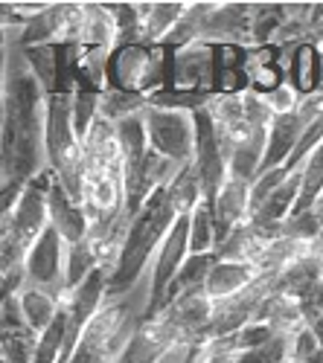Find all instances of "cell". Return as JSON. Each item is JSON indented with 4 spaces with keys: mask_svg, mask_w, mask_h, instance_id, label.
Masks as SVG:
<instances>
[{
    "mask_svg": "<svg viewBox=\"0 0 323 363\" xmlns=\"http://www.w3.org/2000/svg\"><path fill=\"white\" fill-rule=\"evenodd\" d=\"M248 55L242 44H213V94L216 96H242L248 84Z\"/></svg>",
    "mask_w": 323,
    "mask_h": 363,
    "instance_id": "12",
    "label": "cell"
},
{
    "mask_svg": "<svg viewBox=\"0 0 323 363\" xmlns=\"http://www.w3.org/2000/svg\"><path fill=\"white\" fill-rule=\"evenodd\" d=\"M50 184L53 172L44 169L23 186L21 201L9 216H4V233H0V270L21 267L29 247L41 238V233L50 227Z\"/></svg>",
    "mask_w": 323,
    "mask_h": 363,
    "instance_id": "4",
    "label": "cell"
},
{
    "mask_svg": "<svg viewBox=\"0 0 323 363\" xmlns=\"http://www.w3.org/2000/svg\"><path fill=\"white\" fill-rule=\"evenodd\" d=\"M172 90L178 94H213V44H195L175 52Z\"/></svg>",
    "mask_w": 323,
    "mask_h": 363,
    "instance_id": "10",
    "label": "cell"
},
{
    "mask_svg": "<svg viewBox=\"0 0 323 363\" xmlns=\"http://www.w3.org/2000/svg\"><path fill=\"white\" fill-rule=\"evenodd\" d=\"M65 264H67V241L50 224L41 233V238L29 247V253L23 259V270H26L29 285L55 294L58 302H62V308L73 294V291H67V282H65Z\"/></svg>",
    "mask_w": 323,
    "mask_h": 363,
    "instance_id": "7",
    "label": "cell"
},
{
    "mask_svg": "<svg viewBox=\"0 0 323 363\" xmlns=\"http://www.w3.org/2000/svg\"><path fill=\"white\" fill-rule=\"evenodd\" d=\"M285 82H288V70H283V65H280L277 44L251 50V55H248V84H251L253 96L268 99Z\"/></svg>",
    "mask_w": 323,
    "mask_h": 363,
    "instance_id": "17",
    "label": "cell"
},
{
    "mask_svg": "<svg viewBox=\"0 0 323 363\" xmlns=\"http://www.w3.org/2000/svg\"><path fill=\"white\" fill-rule=\"evenodd\" d=\"M190 4H137L143 21V41L163 44L169 33L181 23Z\"/></svg>",
    "mask_w": 323,
    "mask_h": 363,
    "instance_id": "22",
    "label": "cell"
},
{
    "mask_svg": "<svg viewBox=\"0 0 323 363\" xmlns=\"http://www.w3.org/2000/svg\"><path fill=\"white\" fill-rule=\"evenodd\" d=\"M47 169L65 186L70 201L82 206L84 151L73 125V96H47Z\"/></svg>",
    "mask_w": 323,
    "mask_h": 363,
    "instance_id": "5",
    "label": "cell"
},
{
    "mask_svg": "<svg viewBox=\"0 0 323 363\" xmlns=\"http://www.w3.org/2000/svg\"><path fill=\"white\" fill-rule=\"evenodd\" d=\"M47 169V90L33 70L4 82V184H29Z\"/></svg>",
    "mask_w": 323,
    "mask_h": 363,
    "instance_id": "1",
    "label": "cell"
},
{
    "mask_svg": "<svg viewBox=\"0 0 323 363\" xmlns=\"http://www.w3.org/2000/svg\"><path fill=\"white\" fill-rule=\"evenodd\" d=\"M265 105L271 108V113L274 116H283V113H295L300 105H303V99L295 94V90H291V84L285 82L280 90H274V94L265 99Z\"/></svg>",
    "mask_w": 323,
    "mask_h": 363,
    "instance_id": "30",
    "label": "cell"
},
{
    "mask_svg": "<svg viewBox=\"0 0 323 363\" xmlns=\"http://www.w3.org/2000/svg\"><path fill=\"white\" fill-rule=\"evenodd\" d=\"M303 131H306V119H303L300 108L295 113H283V116L271 119V125H268V145H265V157H262V166H259V177L268 174V172H277V169H283L288 163V157L295 155V148H297Z\"/></svg>",
    "mask_w": 323,
    "mask_h": 363,
    "instance_id": "13",
    "label": "cell"
},
{
    "mask_svg": "<svg viewBox=\"0 0 323 363\" xmlns=\"http://www.w3.org/2000/svg\"><path fill=\"white\" fill-rule=\"evenodd\" d=\"M99 105H102L99 90H91V87H76L73 90V125H76L79 140H84L87 131H91V125L97 123Z\"/></svg>",
    "mask_w": 323,
    "mask_h": 363,
    "instance_id": "28",
    "label": "cell"
},
{
    "mask_svg": "<svg viewBox=\"0 0 323 363\" xmlns=\"http://www.w3.org/2000/svg\"><path fill=\"white\" fill-rule=\"evenodd\" d=\"M256 323H265L274 328L277 337H288L306 325V306L295 296L285 294H268L265 302L259 306Z\"/></svg>",
    "mask_w": 323,
    "mask_h": 363,
    "instance_id": "19",
    "label": "cell"
},
{
    "mask_svg": "<svg viewBox=\"0 0 323 363\" xmlns=\"http://www.w3.org/2000/svg\"><path fill=\"white\" fill-rule=\"evenodd\" d=\"M251 195H253V184H245V180H236V177H227L224 189L219 192V198L213 203L216 250L224 245L233 230H239L242 224L251 221Z\"/></svg>",
    "mask_w": 323,
    "mask_h": 363,
    "instance_id": "11",
    "label": "cell"
},
{
    "mask_svg": "<svg viewBox=\"0 0 323 363\" xmlns=\"http://www.w3.org/2000/svg\"><path fill=\"white\" fill-rule=\"evenodd\" d=\"M41 335H35L33 328H12V331H0V360L6 363H33L35 349H38Z\"/></svg>",
    "mask_w": 323,
    "mask_h": 363,
    "instance_id": "26",
    "label": "cell"
},
{
    "mask_svg": "<svg viewBox=\"0 0 323 363\" xmlns=\"http://www.w3.org/2000/svg\"><path fill=\"white\" fill-rule=\"evenodd\" d=\"M320 195H323V143L312 151V157L303 166V189H300V198H297L291 216L312 213L314 203L320 201Z\"/></svg>",
    "mask_w": 323,
    "mask_h": 363,
    "instance_id": "24",
    "label": "cell"
},
{
    "mask_svg": "<svg viewBox=\"0 0 323 363\" xmlns=\"http://www.w3.org/2000/svg\"><path fill=\"white\" fill-rule=\"evenodd\" d=\"M175 221H178V216H175V209L169 206V195L163 186L143 203V209L131 221L120 264H116L114 274L108 277V299H123L137 288L146 267L155 264V253L160 250L163 238L169 235Z\"/></svg>",
    "mask_w": 323,
    "mask_h": 363,
    "instance_id": "2",
    "label": "cell"
},
{
    "mask_svg": "<svg viewBox=\"0 0 323 363\" xmlns=\"http://www.w3.org/2000/svg\"><path fill=\"white\" fill-rule=\"evenodd\" d=\"M312 256H317V262H320V267H323V235H320L317 241H312Z\"/></svg>",
    "mask_w": 323,
    "mask_h": 363,
    "instance_id": "33",
    "label": "cell"
},
{
    "mask_svg": "<svg viewBox=\"0 0 323 363\" xmlns=\"http://www.w3.org/2000/svg\"><path fill=\"white\" fill-rule=\"evenodd\" d=\"M166 195H169V206L175 209V216L184 218V216H192L198 203H204V189H201V177L195 172L192 163L181 166V172L175 174V180L166 186Z\"/></svg>",
    "mask_w": 323,
    "mask_h": 363,
    "instance_id": "23",
    "label": "cell"
},
{
    "mask_svg": "<svg viewBox=\"0 0 323 363\" xmlns=\"http://www.w3.org/2000/svg\"><path fill=\"white\" fill-rule=\"evenodd\" d=\"M219 256L216 253H204V256H190L184 262V267L178 270V277L172 279L169 291H166V299H163V311L172 306L175 299L181 296H190V294H207V279L213 274ZM160 311V314H163Z\"/></svg>",
    "mask_w": 323,
    "mask_h": 363,
    "instance_id": "20",
    "label": "cell"
},
{
    "mask_svg": "<svg viewBox=\"0 0 323 363\" xmlns=\"http://www.w3.org/2000/svg\"><path fill=\"white\" fill-rule=\"evenodd\" d=\"M21 311H23V320L26 325L35 331V335H44V331L58 320L62 314V302H58L55 294L44 291V288H35V285H26L21 294Z\"/></svg>",
    "mask_w": 323,
    "mask_h": 363,
    "instance_id": "21",
    "label": "cell"
},
{
    "mask_svg": "<svg viewBox=\"0 0 323 363\" xmlns=\"http://www.w3.org/2000/svg\"><path fill=\"white\" fill-rule=\"evenodd\" d=\"M216 253V221H213V206L204 201L190 216V256Z\"/></svg>",
    "mask_w": 323,
    "mask_h": 363,
    "instance_id": "25",
    "label": "cell"
},
{
    "mask_svg": "<svg viewBox=\"0 0 323 363\" xmlns=\"http://www.w3.org/2000/svg\"><path fill=\"white\" fill-rule=\"evenodd\" d=\"M50 224L65 235L67 245L84 241L87 238V230H91V227H87L84 209L76 201H70V195L55 180V174H53V184H50Z\"/></svg>",
    "mask_w": 323,
    "mask_h": 363,
    "instance_id": "16",
    "label": "cell"
},
{
    "mask_svg": "<svg viewBox=\"0 0 323 363\" xmlns=\"http://www.w3.org/2000/svg\"><path fill=\"white\" fill-rule=\"evenodd\" d=\"M259 279H262V274H259L256 264H251V262H221L219 259L210 279H207V296L213 302H224L230 296L248 291Z\"/></svg>",
    "mask_w": 323,
    "mask_h": 363,
    "instance_id": "18",
    "label": "cell"
},
{
    "mask_svg": "<svg viewBox=\"0 0 323 363\" xmlns=\"http://www.w3.org/2000/svg\"><path fill=\"white\" fill-rule=\"evenodd\" d=\"M306 325L312 328V335L317 337V343H320V349H323V314L306 306Z\"/></svg>",
    "mask_w": 323,
    "mask_h": 363,
    "instance_id": "31",
    "label": "cell"
},
{
    "mask_svg": "<svg viewBox=\"0 0 323 363\" xmlns=\"http://www.w3.org/2000/svg\"><path fill=\"white\" fill-rule=\"evenodd\" d=\"M58 363H67V360H58Z\"/></svg>",
    "mask_w": 323,
    "mask_h": 363,
    "instance_id": "35",
    "label": "cell"
},
{
    "mask_svg": "<svg viewBox=\"0 0 323 363\" xmlns=\"http://www.w3.org/2000/svg\"><path fill=\"white\" fill-rule=\"evenodd\" d=\"M320 279H323V267H320L317 256H303L297 262L285 264L283 270H277V274H271L268 288H271V294L295 296L306 306V302L312 299V294H314V288L320 285Z\"/></svg>",
    "mask_w": 323,
    "mask_h": 363,
    "instance_id": "15",
    "label": "cell"
},
{
    "mask_svg": "<svg viewBox=\"0 0 323 363\" xmlns=\"http://www.w3.org/2000/svg\"><path fill=\"white\" fill-rule=\"evenodd\" d=\"M320 82H323V50L317 41L306 38L291 47L288 58V84L300 99H312L320 94Z\"/></svg>",
    "mask_w": 323,
    "mask_h": 363,
    "instance_id": "14",
    "label": "cell"
},
{
    "mask_svg": "<svg viewBox=\"0 0 323 363\" xmlns=\"http://www.w3.org/2000/svg\"><path fill=\"white\" fill-rule=\"evenodd\" d=\"M320 343L317 337L312 335V328L303 325L300 331L285 337V363H309L314 354H320Z\"/></svg>",
    "mask_w": 323,
    "mask_h": 363,
    "instance_id": "29",
    "label": "cell"
},
{
    "mask_svg": "<svg viewBox=\"0 0 323 363\" xmlns=\"http://www.w3.org/2000/svg\"><path fill=\"white\" fill-rule=\"evenodd\" d=\"M97 267H99V264H97V253H94L91 238L76 241V245H67V264H65L67 291H76L87 277L94 274Z\"/></svg>",
    "mask_w": 323,
    "mask_h": 363,
    "instance_id": "27",
    "label": "cell"
},
{
    "mask_svg": "<svg viewBox=\"0 0 323 363\" xmlns=\"http://www.w3.org/2000/svg\"><path fill=\"white\" fill-rule=\"evenodd\" d=\"M314 216H317V221H320V227H323V195H320V201L314 203Z\"/></svg>",
    "mask_w": 323,
    "mask_h": 363,
    "instance_id": "34",
    "label": "cell"
},
{
    "mask_svg": "<svg viewBox=\"0 0 323 363\" xmlns=\"http://www.w3.org/2000/svg\"><path fill=\"white\" fill-rule=\"evenodd\" d=\"M195 111L181 108H143V123L149 134V145L172 163L187 166L195 160Z\"/></svg>",
    "mask_w": 323,
    "mask_h": 363,
    "instance_id": "6",
    "label": "cell"
},
{
    "mask_svg": "<svg viewBox=\"0 0 323 363\" xmlns=\"http://www.w3.org/2000/svg\"><path fill=\"white\" fill-rule=\"evenodd\" d=\"M84 26L82 4H50L35 21H29L21 33V47H65L79 44Z\"/></svg>",
    "mask_w": 323,
    "mask_h": 363,
    "instance_id": "9",
    "label": "cell"
},
{
    "mask_svg": "<svg viewBox=\"0 0 323 363\" xmlns=\"http://www.w3.org/2000/svg\"><path fill=\"white\" fill-rule=\"evenodd\" d=\"M175 50L163 44L137 41L116 47L108 58V90H120L149 102L155 94L172 87Z\"/></svg>",
    "mask_w": 323,
    "mask_h": 363,
    "instance_id": "3",
    "label": "cell"
},
{
    "mask_svg": "<svg viewBox=\"0 0 323 363\" xmlns=\"http://www.w3.org/2000/svg\"><path fill=\"white\" fill-rule=\"evenodd\" d=\"M309 308H314V311H320L323 314V279H320V285L314 288V294H312V299L306 302Z\"/></svg>",
    "mask_w": 323,
    "mask_h": 363,
    "instance_id": "32",
    "label": "cell"
},
{
    "mask_svg": "<svg viewBox=\"0 0 323 363\" xmlns=\"http://www.w3.org/2000/svg\"><path fill=\"white\" fill-rule=\"evenodd\" d=\"M190 259V216L178 218L169 235L163 238V245L158 250V259L152 264V285H149V306H146V320H155L163 311V299L172 285V279L178 277V270Z\"/></svg>",
    "mask_w": 323,
    "mask_h": 363,
    "instance_id": "8",
    "label": "cell"
}]
</instances>
